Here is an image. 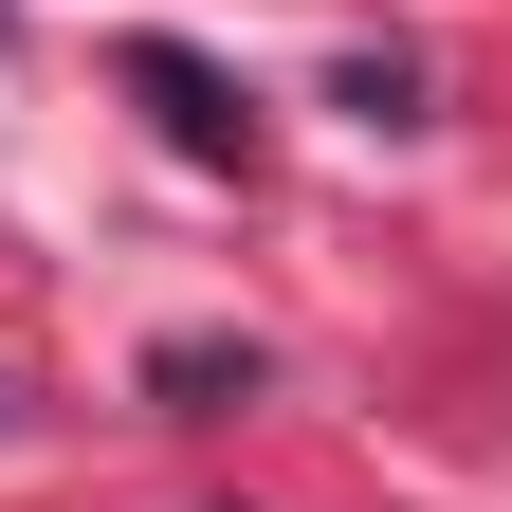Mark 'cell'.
I'll return each mask as SVG.
<instances>
[{"mask_svg":"<svg viewBox=\"0 0 512 512\" xmlns=\"http://www.w3.org/2000/svg\"><path fill=\"white\" fill-rule=\"evenodd\" d=\"M128 92L165 110V147H183V165H256V110H238V74H220V55H183V37H128Z\"/></svg>","mask_w":512,"mask_h":512,"instance_id":"obj_1","label":"cell"},{"mask_svg":"<svg viewBox=\"0 0 512 512\" xmlns=\"http://www.w3.org/2000/svg\"><path fill=\"white\" fill-rule=\"evenodd\" d=\"M147 403H165V421H238V403H256V348H220V330H165V348H147Z\"/></svg>","mask_w":512,"mask_h":512,"instance_id":"obj_2","label":"cell"}]
</instances>
